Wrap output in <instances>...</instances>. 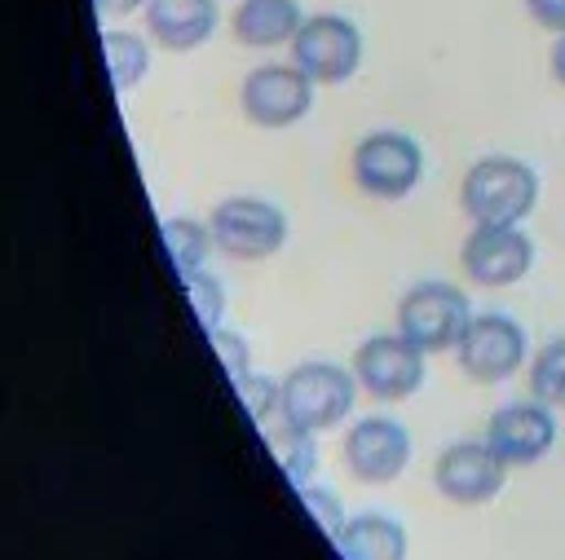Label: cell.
<instances>
[{
    "mask_svg": "<svg viewBox=\"0 0 565 560\" xmlns=\"http://www.w3.org/2000/svg\"><path fill=\"white\" fill-rule=\"evenodd\" d=\"M539 203V176L512 154L477 159L463 172L459 207L472 225H521Z\"/></svg>",
    "mask_w": 565,
    "mask_h": 560,
    "instance_id": "1",
    "label": "cell"
},
{
    "mask_svg": "<svg viewBox=\"0 0 565 560\" xmlns=\"http://www.w3.org/2000/svg\"><path fill=\"white\" fill-rule=\"evenodd\" d=\"M358 375H349L335 362H300L282 375V397H278V414L291 428L305 432H327L335 428L358 397Z\"/></svg>",
    "mask_w": 565,
    "mask_h": 560,
    "instance_id": "2",
    "label": "cell"
},
{
    "mask_svg": "<svg viewBox=\"0 0 565 560\" xmlns=\"http://www.w3.org/2000/svg\"><path fill=\"white\" fill-rule=\"evenodd\" d=\"M349 172H353V185L371 198H384V203H397L406 198L419 176H424V150L415 137L406 132H366L358 146H353V159H349Z\"/></svg>",
    "mask_w": 565,
    "mask_h": 560,
    "instance_id": "3",
    "label": "cell"
},
{
    "mask_svg": "<svg viewBox=\"0 0 565 560\" xmlns=\"http://www.w3.org/2000/svg\"><path fill=\"white\" fill-rule=\"evenodd\" d=\"M468 322H472V304L450 282H415L397 300V331L411 344H419L424 353L455 348L463 340Z\"/></svg>",
    "mask_w": 565,
    "mask_h": 560,
    "instance_id": "4",
    "label": "cell"
},
{
    "mask_svg": "<svg viewBox=\"0 0 565 560\" xmlns=\"http://www.w3.org/2000/svg\"><path fill=\"white\" fill-rule=\"evenodd\" d=\"M238 106L256 128H291L313 106V79L296 62H265L243 75Z\"/></svg>",
    "mask_w": 565,
    "mask_h": 560,
    "instance_id": "5",
    "label": "cell"
},
{
    "mask_svg": "<svg viewBox=\"0 0 565 560\" xmlns=\"http://www.w3.org/2000/svg\"><path fill=\"white\" fill-rule=\"evenodd\" d=\"M207 225H212L216 251H225L234 260H265L287 243L282 207H274L269 198H252V194H234V198L216 203Z\"/></svg>",
    "mask_w": 565,
    "mask_h": 560,
    "instance_id": "6",
    "label": "cell"
},
{
    "mask_svg": "<svg viewBox=\"0 0 565 560\" xmlns=\"http://www.w3.org/2000/svg\"><path fill=\"white\" fill-rule=\"evenodd\" d=\"M291 62L313 84H344L362 66V31L340 13H313L291 40Z\"/></svg>",
    "mask_w": 565,
    "mask_h": 560,
    "instance_id": "7",
    "label": "cell"
},
{
    "mask_svg": "<svg viewBox=\"0 0 565 560\" xmlns=\"http://www.w3.org/2000/svg\"><path fill=\"white\" fill-rule=\"evenodd\" d=\"M459 370L477 384H503L525 366V331L508 313H472L463 340L455 344Z\"/></svg>",
    "mask_w": 565,
    "mask_h": 560,
    "instance_id": "8",
    "label": "cell"
},
{
    "mask_svg": "<svg viewBox=\"0 0 565 560\" xmlns=\"http://www.w3.org/2000/svg\"><path fill=\"white\" fill-rule=\"evenodd\" d=\"M353 375L375 401H406L424 384V348L397 335H371L353 353Z\"/></svg>",
    "mask_w": 565,
    "mask_h": 560,
    "instance_id": "9",
    "label": "cell"
},
{
    "mask_svg": "<svg viewBox=\"0 0 565 560\" xmlns=\"http://www.w3.org/2000/svg\"><path fill=\"white\" fill-rule=\"evenodd\" d=\"M344 467L362 485H388L411 463V432L397 419L366 414L344 432Z\"/></svg>",
    "mask_w": 565,
    "mask_h": 560,
    "instance_id": "10",
    "label": "cell"
},
{
    "mask_svg": "<svg viewBox=\"0 0 565 560\" xmlns=\"http://www.w3.org/2000/svg\"><path fill=\"white\" fill-rule=\"evenodd\" d=\"M508 481V463L486 445V441H455L437 454L433 463V485L441 498L459 507L490 503Z\"/></svg>",
    "mask_w": 565,
    "mask_h": 560,
    "instance_id": "11",
    "label": "cell"
},
{
    "mask_svg": "<svg viewBox=\"0 0 565 560\" xmlns=\"http://www.w3.org/2000/svg\"><path fill=\"white\" fill-rule=\"evenodd\" d=\"M459 265L477 287H512L534 265V243L516 225H472L459 247Z\"/></svg>",
    "mask_w": 565,
    "mask_h": 560,
    "instance_id": "12",
    "label": "cell"
},
{
    "mask_svg": "<svg viewBox=\"0 0 565 560\" xmlns=\"http://www.w3.org/2000/svg\"><path fill=\"white\" fill-rule=\"evenodd\" d=\"M486 445L508 463V467H530L556 445V414L543 401H512L499 406L486 423Z\"/></svg>",
    "mask_w": 565,
    "mask_h": 560,
    "instance_id": "13",
    "label": "cell"
},
{
    "mask_svg": "<svg viewBox=\"0 0 565 560\" xmlns=\"http://www.w3.org/2000/svg\"><path fill=\"white\" fill-rule=\"evenodd\" d=\"M221 13L216 0H150L146 4V31L168 53H190L212 40Z\"/></svg>",
    "mask_w": 565,
    "mask_h": 560,
    "instance_id": "14",
    "label": "cell"
},
{
    "mask_svg": "<svg viewBox=\"0 0 565 560\" xmlns=\"http://www.w3.org/2000/svg\"><path fill=\"white\" fill-rule=\"evenodd\" d=\"M230 26L243 49H278L296 40V31L305 26V13L296 0H238Z\"/></svg>",
    "mask_w": 565,
    "mask_h": 560,
    "instance_id": "15",
    "label": "cell"
},
{
    "mask_svg": "<svg viewBox=\"0 0 565 560\" xmlns=\"http://www.w3.org/2000/svg\"><path fill=\"white\" fill-rule=\"evenodd\" d=\"M335 547L344 560H406V529L393 516L362 511L340 529Z\"/></svg>",
    "mask_w": 565,
    "mask_h": 560,
    "instance_id": "16",
    "label": "cell"
},
{
    "mask_svg": "<svg viewBox=\"0 0 565 560\" xmlns=\"http://www.w3.org/2000/svg\"><path fill=\"white\" fill-rule=\"evenodd\" d=\"M216 247L212 238V225H199L190 216H172L163 220V251L172 260V269L185 278V273H199L207 265V251Z\"/></svg>",
    "mask_w": 565,
    "mask_h": 560,
    "instance_id": "17",
    "label": "cell"
},
{
    "mask_svg": "<svg viewBox=\"0 0 565 560\" xmlns=\"http://www.w3.org/2000/svg\"><path fill=\"white\" fill-rule=\"evenodd\" d=\"M102 57H106V71H110V84L119 93L137 88L150 71V44L128 35V31H102Z\"/></svg>",
    "mask_w": 565,
    "mask_h": 560,
    "instance_id": "18",
    "label": "cell"
},
{
    "mask_svg": "<svg viewBox=\"0 0 565 560\" xmlns=\"http://www.w3.org/2000/svg\"><path fill=\"white\" fill-rule=\"evenodd\" d=\"M318 432H305V428H291V423H282V428H274V432H265V441H269V450H274V459H278V467L287 472V481L291 485H309V476L318 472V441H313Z\"/></svg>",
    "mask_w": 565,
    "mask_h": 560,
    "instance_id": "19",
    "label": "cell"
},
{
    "mask_svg": "<svg viewBox=\"0 0 565 560\" xmlns=\"http://www.w3.org/2000/svg\"><path fill=\"white\" fill-rule=\"evenodd\" d=\"M530 397L552 406V410H565V335L534 353V362H530Z\"/></svg>",
    "mask_w": 565,
    "mask_h": 560,
    "instance_id": "20",
    "label": "cell"
},
{
    "mask_svg": "<svg viewBox=\"0 0 565 560\" xmlns=\"http://www.w3.org/2000/svg\"><path fill=\"white\" fill-rule=\"evenodd\" d=\"M185 295H190V304H194V317H199V326L212 335L216 326H221V317H225V287L212 278V273H185Z\"/></svg>",
    "mask_w": 565,
    "mask_h": 560,
    "instance_id": "21",
    "label": "cell"
},
{
    "mask_svg": "<svg viewBox=\"0 0 565 560\" xmlns=\"http://www.w3.org/2000/svg\"><path fill=\"white\" fill-rule=\"evenodd\" d=\"M234 392H238V401H243V410L256 419V423H265L274 410H278V397H282V384H274L269 375H256V370H247L238 384H234Z\"/></svg>",
    "mask_w": 565,
    "mask_h": 560,
    "instance_id": "22",
    "label": "cell"
},
{
    "mask_svg": "<svg viewBox=\"0 0 565 560\" xmlns=\"http://www.w3.org/2000/svg\"><path fill=\"white\" fill-rule=\"evenodd\" d=\"M300 498H305V507H309V516L331 534V538H340V529L349 525L344 520V507H340V498L331 494V489H313V485H305L300 489Z\"/></svg>",
    "mask_w": 565,
    "mask_h": 560,
    "instance_id": "23",
    "label": "cell"
},
{
    "mask_svg": "<svg viewBox=\"0 0 565 560\" xmlns=\"http://www.w3.org/2000/svg\"><path fill=\"white\" fill-rule=\"evenodd\" d=\"M207 340H212V348H216V357H221L225 375L238 384V379L252 370V366H247V357H252V353H247V340H243V335H234V331H221V326H216Z\"/></svg>",
    "mask_w": 565,
    "mask_h": 560,
    "instance_id": "24",
    "label": "cell"
},
{
    "mask_svg": "<svg viewBox=\"0 0 565 560\" xmlns=\"http://www.w3.org/2000/svg\"><path fill=\"white\" fill-rule=\"evenodd\" d=\"M525 9H530V18L539 22V26H547V31H565V0H525Z\"/></svg>",
    "mask_w": 565,
    "mask_h": 560,
    "instance_id": "25",
    "label": "cell"
},
{
    "mask_svg": "<svg viewBox=\"0 0 565 560\" xmlns=\"http://www.w3.org/2000/svg\"><path fill=\"white\" fill-rule=\"evenodd\" d=\"M150 0H97V13H106V18H124V13H137V9H146Z\"/></svg>",
    "mask_w": 565,
    "mask_h": 560,
    "instance_id": "26",
    "label": "cell"
},
{
    "mask_svg": "<svg viewBox=\"0 0 565 560\" xmlns=\"http://www.w3.org/2000/svg\"><path fill=\"white\" fill-rule=\"evenodd\" d=\"M552 79L565 88V31H561L556 44H552Z\"/></svg>",
    "mask_w": 565,
    "mask_h": 560,
    "instance_id": "27",
    "label": "cell"
}]
</instances>
